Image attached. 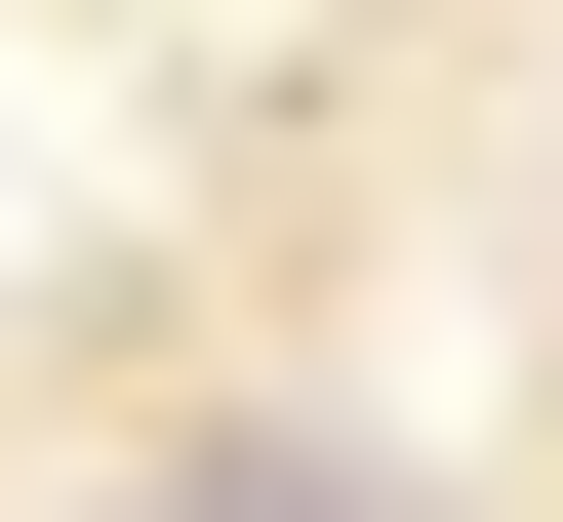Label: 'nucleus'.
Here are the masks:
<instances>
[{"label": "nucleus", "mask_w": 563, "mask_h": 522, "mask_svg": "<svg viewBox=\"0 0 563 522\" xmlns=\"http://www.w3.org/2000/svg\"><path fill=\"white\" fill-rule=\"evenodd\" d=\"M121 522H402V482H363V442H162Z\"/></svg>", "instance_id": "f257e3e1"}]
</instances>
